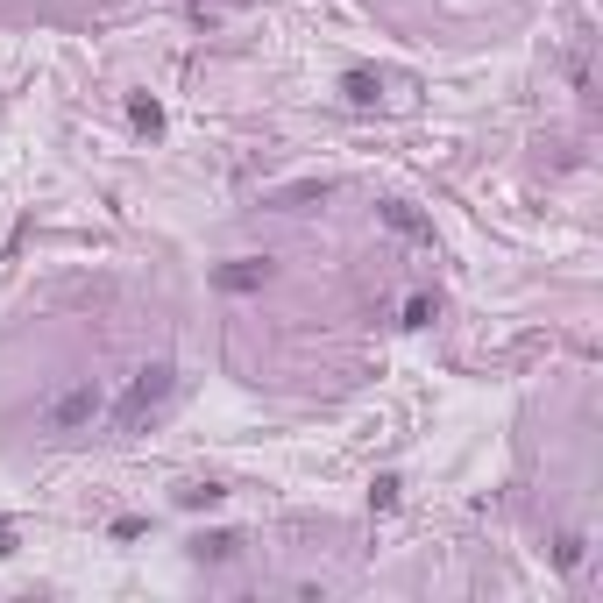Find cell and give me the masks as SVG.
<instances>
[{"mask_svg":"<svg viewBox=\"0 0 603 603\" xmlns=\"http://www.w3.org/2000/svg\"><path fill=\"white\" fill-rule=\"evenodd\" d=\"M220 497H228L220 483H192V490H178V504H192V511H199V504H220Z\"/></svg>","mask_w":603,"mask_h":603,"instance_id":"cell-7","label":"cell"},{"mask_svg":"<svg viewBox=\"0 0 603 603\" xmlns=\"http://www.w3.org/2000/svg\"><path fill=\"white\" fill-rule=\"evenodd\" d=\"M376 213H384V220H391V228H398V235H419V242L433 235V228H426V220H419V213H412L405 199H384V206H376Z\"/></svg>","mask_w":603,"mask_h":603,"instance_id":"cell-4","label":"cell"},{"mask_svg":"<svg viewBox=\"0 0 603 603\" xmlns=\"http://www.w3.org/2000/svg\"><path fill=\"white\" fill-rule=\"evenodd\" d=\"M263 277H270V263H263V256H242V263H220V270H213V284H220V291H256Z\"/></svg>","mask_w":603,"mask_h":603,"instance_id":"cell-3","label":"cell"},{"mask_svg":"<svg viewBox=\"0 0 603 603\" xmlns=\"http://www.w3.org/2000/svg\"><path fill=\"white\" fill-rule=\"evenodd\" d=\"M100 419V391L93 384H71L57 405H50V433H79V426H93Z\"/></svg>","mask_w":603,"mask_h":603,"instance_id":"cell-2","label":"cell"},{"mask_svg":"<svg viewBox=\"0 0 603 603\" xmlns=\"http://www.w3.org/2000/svg\"><path fill=\"white\" fill-rule=\"evenodd\" d=\"M341 93H348L355 107H369V100H376V79H369V71H348V79H341Z\"/></svg>","mask_w":603,"mask_h":603,"instance_id":"cell-5","label":"cell"},{"mask_svg":"<svg viewBox=\"0 0 603 603\" xmlns=\"http://www.w3.org/2000/svg\"><path fill=\"white\" fill-rule=\"evenodd\" d=\"M369 504H376V511H391V504H398V476H384V483H376V490H369Z\"/></svg>","mask_w":603,"mask_h":603,"instance_id":"cell-10","label":"cell"},{"mask_svg":"<svg viewBox=\"0 0 603 603\" xmlns=\"http://www.w3.org/2000/svg\"><path fill=\"white\" fill-rule=\"evenodd\" d=\"M15 554V525H0V561H8Z\"/></svg>","mask_w":603,"mask_h":603,"instance_id":"cell-11","label":"cell"},{"mask_svg":"<svg viewBox=\"0 0 603 603\" xmlns=\"http://www.w3.org/2000/svg\"><path fill=\"white\" fill-rule=\"evenodd\" d=\"M128 114H135V128H164V114H157V100H128Z\"/></svg>","mask_w":603,"mask_h":603,"instance_id":"cell-8","label":"cell"},{"mask_svg":"<svg viewBox=\"0 0 603 603\" xmlns=\"http://www.w3.org/2000/svg\"><path fill=\"white\" fill-rule=\"evenodd\" d=\"M433 320V298H405V327H426Z\"/></svg>","mask_w":603,"mask_h":603,"instance_id":"cell-9","label":"cell"},{"mask_svg":"<svg viewBox=\"0 0 603 603\" xmlns=\"http://www.w3.org/2000/svg\"><path fill=\"white\" fill-rule=\"evenodd\" d=\"M235 547H242V540H235V533H206V540H199V554H206V561H228V554H235Z\"/></svg>","mask_w":603,"mask_h":603,"instance_id":"cell-6","label":"cell"},{"mask_svg":"<svg viewBox=\"0 0 603 603\" xmlns=\"http://www.w3.org/2000/svg\"><path fill=\"white\" fill-rule=\"evenodd\" d=\"M171 384H178V369H171V362H149L135 384H128V398L114 405V426H121V433H142V419H157V412H164Z\"/></svg>","mask_w":603,"mask_h":603,"instance_id":"cell-1","label":"cell"}]
</instances>
